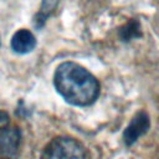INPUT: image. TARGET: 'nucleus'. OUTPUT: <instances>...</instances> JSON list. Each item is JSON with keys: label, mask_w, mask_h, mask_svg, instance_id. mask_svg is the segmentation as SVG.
<instances>
[{"label": "nucleus", "mask_w": 159, "mask_h": 159, "mask_svg": "<svg viewBox=\"0 0 159 159\" xmlns=\"http://www.w3.org/2000/svg\"><path fill=\"white\" fill-rule=\"evenodd\" d=\"M57 92L73 106H89L99 94L96 77L76 62L61 63L53 75Z\"/></svg>", "instance_id": "f257e3e1"}, {"label": "nucleus", "mask_w": 159, "mask_h": 159, "mask_svg": "<svg viewBox=\"0 0 159 159\" xmlns=\"http://www.w3.org/2000/svg\"><path fill=\"white\" fill-rule=\"evenodd\" d=\"M41 159H87V152L78 140L57 137L45 147Z\"/></svg>", "instance_id": "f03ea898"}, {"label": "nucleus", "mask_w": 159, "mask_h": 159, "mask_svg": "<svg viewBox=\"0 0 159 159\" xmlns=\"http://www.w3.org/2000/svg\"><path fill=\"white\" fill-rule=\"evenodd\" d=\"M21 133L11 123L0 125V159H17L20 153Z\"/></svg>", "instance_id": "7ed1b4c3"}, {"label": "nucleus", "mask_w": 159, "mask_h": 159, "mask_svg": "<svg viewBox=\"0 0 159 159\" xmlns=\"http://www.w3.org/2000/svg\"><path fill=\"white\" fill-rule=\"evenodd\" d=\"M149 125H150V122L147 113L144 112L137 113L124 130V134H123L124 143L127 145H132L139 137H142L149 129Z\"/></svg>", "instance_id": "20e7f679"}, {"label": "nucleus", "mask_w": 159, "mask_h": 159, "mask_svg": "<svg viewBox=\"0 0 159 159\" xmlns=\"http://www.w3.org/2000/svg\"><path fill=\"white\" fill-rule=\"evenodd\" d=\"M36 46V39L30 30L21 29L17 30L11 39V48L16 53H29Z\"/></svg>", "instance_id": "39448f33"}, {"label": "nucleus", "mask_w": 159, "mask_h": 159, "mask_svg": "<svg viewBox=\"0 0 159 159\" xmlns=\"http://www.w3.org/2000/svg\"><path fill=\"white\" fill-rule=\"evenodd\" d=\"M56 5H57V0H43L42 1V5L40 7L39 14L36 15V20H35V22H36V25L39 27L42 26V24L46 21V19L48 17V15L56 7Z\"/></svg>", "instance_id": "423d86ee"}]
</instances>
